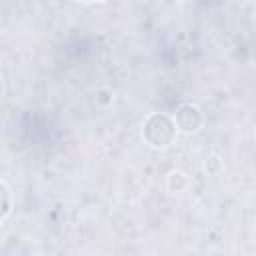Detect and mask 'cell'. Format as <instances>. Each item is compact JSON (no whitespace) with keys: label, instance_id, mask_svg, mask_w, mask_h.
<instances>
[{"label":"cell","instance_id":"cell-2","mask_svg":"<svg viewBox=\"0 0 256 256\" xmlns=\"http://www.w3.org/2000/svg\"><path fill=\"white\" fill-rule=\"evenodd\" d=\"M202 112L198 106L194 104H182L176 108V114H174V122H176V128L186 132V134H192L196 132L200 126H202Z\"/></svg>","mask_w":256,"mask_h":256},{"label":"cell","instance_id":"cell-3","mask_svg":"<svg viewBox=\"0 0 256 256\" xmlns=\"http://www.w3.org/2000/svg\"><path fill=\"white\" fill-rule=\"evenodd\" d=\"M166 186H168V190H172V192H182V190L188 186V178H186L184 172L172 170V172L168 174V178H166Z\"/></svg>","mask_w":256,"mask_h":256},{"label":"cell","instance_id":"cell-1","mask_svg":"<svg viewBox=\"0 0 256 256\" xmlns=\"http://www.w3.org/2000/svg\"><path fill=\"white\" fill-rule=\"evenodd\" d=\"M176 130L178 128H176L174 118H170L168 114H162V112H154L146 118L142 136L152 148H166L174 142Z\"/></svg>","mask_w":256,"mask_h":256},{"label":"cell","instance_id":"cell-4","mask_svg":"<svg viewBox=\"0 0 256 256\" xmlns=\"http://www.w3.org/2000/svg\"><path fill=\"white\" fill-rule=\"evenodd\" d=\"M0 188H2V216H0V220L6 222V218L12 212V190H10V186H8L6 180L0 182Z\"/></svg>","mask_w":256,"mask_h":256}]
</instances>
